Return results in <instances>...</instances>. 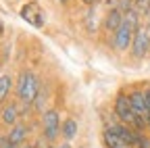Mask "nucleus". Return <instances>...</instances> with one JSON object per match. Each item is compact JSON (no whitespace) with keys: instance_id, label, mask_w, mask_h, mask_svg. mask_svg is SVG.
<instances>
[{"instance_id":"14","label":"nucleus","mask_w":150,"mask_h":148,"mask_svg":"<svg viewBox=\"0 0 150 148\" xmlns=\"http://www.w3.org/2000/svg\"><path fill=\"white\" fill-rule=\"evenodd\" d=\"M144 94H146V104H148V117H150V88L144 90Z\"/></svg>"},{"instance_id":"16","label":"nucleus","mask_w":150,"mask_h":148,"mask_svg":"<svg viewBox=\"0 0 150 148\" xmlns=\"http://www.w3.org/2000/svg\"><path fill=\"white\" fill-rule=\"evenodd\" d=\"M146 29H148V33H150V17H148V23H146Z\"/></svg>"},{"instance_id":"23","label":"nucleus","mask_w":150,"mask_h":148,"mask_svg":"<svg viewBox=\"0 0 150 148\" xmlns=\"http://www.w3.org/2000/svg\"><path fill=\"white\" fill-rule=\"evenodd\" d=\"M0 110H2V108H0Z\"/></svg>"},{"instance_id":"12","label":"nucleus","mask_w":150,"mask_h":148,"mask_svg":"<svg viewBox=\"0 0 150 148\" xmlns=\"http://www.w3.org/2000/svg\"><path fill=\"white\" fill-rule=\"evenodd\" d=\"M11 86H13V79L11 75H0V104H2L11 92Z\"/></svg>"},{"instance_id":"17","label":"nucleus","mask_w":150,"mask_h":148,"mask_svg":"<svg viewBox=\"0 0 150 148\" xmlns=\"http://www.w3.org/2000/svg\"><path fill=\"white\" fill-rule=\"evenodd\" d=\"M56 148H69V144H61V146H56Z\"/></svg>"},{"instance_id":"13","label":"nucleus","mask_w":150,"mask_h":148,"mask_svg":"<svg viewBox=\"0 0 150 148\" xmlns=\"http://www.w3.org/2000/svg\"><path fill=\"white\" fill-rule=\"evenodd\" d=\"M134 11L140 17H150V0H134Z\"/></svg>"},{"instance_id":"18","label":"nucleus","mask_w":150,"mask_h":148,"mask_svg":"<svg viewBox=\"0 0 150 148\" xmlns=\"http://www.w3.org/2000/svg\"><path fill=\"white\" fill-rule=\"evenodd\" d=\"M0 148H17V146H11V144H8V146H0Z\"/></svg>"},{"instance_id":"22","label":"nucleus","mask_w":150,"mask_h":148,"mask_svg":"<svg viewBox=\"0 0 150 148\" xmlns=\"http://www.w3.org/2000/svg\"><path fill=\"white\" fill-rule=\"evenodd\" d=\"M56 2H67V0H56Z\"/></svg>"},{"instance_id":"5","label":"nucleus","mask_w":150,"mask_h":148,"mask_svg":"<svg viewBox=\"0 0 150 148\" xmlns=\"http://www.w3.org/2000/svg\"><path fill=\"white\" fill-rule=\"evenodd\" d=\"M129 102H131V108H134V113L142 119H148V104H146V94L144 90H134L127 94Z\"/></svg>"},{"instance_id":"9","label":"nucleus","mask_w":150,"mask_h":148,"mask_svg":"<svg viewBox=\"0 0 150 148\" xmlns=\"http://www.w3.org/2000/svg\"><path fill=\"white\" fill-rule=\"evenodd\" d=\"M121 25H123V13H121L119 8L108 11V13H106V17H104V29L115 33Z\"/></svg>"},{"instance_id":"20","label":"nucleus","mask_w":150,"mask_h":148,"mask_svg":"<svg viewBox=\"0 0 150 148\" xmlns=\"http://www.w3.org/2000/svg\"><path fill=\"white\" fill-rule=\"evenodd\" d=\"M146 121H148V129H150V117H148V119H146Z\"/></svg>"},{"instance_id":"6","label":"nucleus","mask_w":150,"mask_h":148,"mask_svg":"<svg viewBox=\"0 0 150 148\" xmlns=\"http://www.w3.org/2000/svg\"><path fill=\"white\" fill-rule=\"evenodd\" d=\"M21 17L25 21H29L31 25H35V27H42L44 25V13H42V8H40L38 2H27L21 8Z\"/></svg>"},{"instance_id":"15","label":"nucleus","mask_w":150,"mask_h":148,"mask_svg":"<svg viewBox=\"0 0 150 148\" xmlns=\"http://www.w3.org/2000/svg\"><path fill=\"white\" fill-rule=\"evenodd\" d=\"M81 2H86V4H94L96 0H81Z\"/></svg>"},{"instance_id":"19","label":"nucleus","mask_w":150,"mask_h":148,"mask_svg":"<svg viewBox=\"0 0 150 148\" xmlns=\"http://www.w3.org/2000/svg\"><path fill=\"white\" fill-rule=\"evenodd\" d=\"M2 31H4V29H2V23H0V35H2Z\"/></svg>"},{"instance_id":"8","label":"nucleus","mask_w":150,"mask_h":148,"mask_svg":"<svg viewBox=\"0 0 150 148\" xmlns=\"http://www.w3.org/2000/svg\"><path fill=\"white\" fill-rule=\"evenodd\" d=\"M27 134H29V127H27V125H23V123H17L15 127H11V132L6 134L8 144H11V146H21V144L25 142Z\"/></svg>"},{"instance_id":"2","label":"nucleus","mask_w":150,"mask_h":148,"mask_svg":"<svg viewBox=\"0 0 150 148\" xmlns=\"http://www.w3.org/2000/svg\"><path fill=\"white\" fill-rule=\"evenodd\" d=\"M115 115H117V119H119L121 123H125L127 127L136 129V132H142L144 127H148V121L142 119V117H138V115L134 113L131 102H129V98H127L125 94H119V96L115 98Z\"/></svg>"},{"instance_id":"3","label":"nucleus","mask_w":150,"mask_h":148,"mask_svg":"<svg viewBox=\"0 0 150 148\" xmlns=\"http://www.w3.org/2000/svg\"><path fill=\"white\" fill-rule=\"evenodd\" d=\"M61 115L56 108H50V110H44L42 113V132H44V140L46 142H54L56 136L61 134Z\"/></svg>"},{"instance_id":"10","label":"nucleus","mask_w":150,"mask_h":148,"mask_svg":"<svg viewBox=\"0 0 150 148\" xmlns=\"http://www.w3.org/2000/svg\"><path fill=\"white\" fill-rule=\"evenodd\" d=\"M102 138H104V144H106L108 148H127V146H125V142H123L115 132H112L110 127H106V129H104Z\"/></svg>"},{"instance_id":"4","label":"nucleus","mask_w":150,"mask_h":148,"mask_svg":"<svg viewBox=\"0 0 150 148\" xmlns=\"http://www.w3.org/2000/svg\"><path fill=\"white\" fill-rule=\"evenodd\" d=\"M150 50V33L146 27H140L134 35V42H131V54L136 59H144Z\"/></svg>"},{"instance_id":"11","label":"nucleus","mask_w":150,"mask_h":148,"mask_svg":"<svg viewBox=\"0 0 150 148\" xmlns=\"http://www.w3.org/2000/svg\"><path fill=\"white\" fill-rule=\"evenodd\" d=\"M77 129H79V127H77V121L69 117V119H65V121H63L61 134H63V138H65V140L69 142V140H73L75 136H77Z\"/></svg>"},{"instance_id":"21","label":"nucleus","mask_w":150,"mask_h":148,"mask_svg":"<svg viewBox=\"0 0 150 148\" xmlns=\"http://www.w3.org/2000/svg\"><path fill=\"white\" fill-rule=\"evenodd\" d=\"M21 148H33V146H21Z\"/></svg>"},{"instance_id":"1","label":"nucleus","mask_w":150,"mask_h":148,"mask_svg":"<svg viewBox=\"0 0 150 148\" xmlns=\"http://www.w3.org/2000/svg\"><path fill=\"white\" fill-rule=\"evenodd\" d=\"M38 94H40V81L31 71H21L17 77V98L23 102V110H27L31 106V102H35Z\"/></svg>"},{"instance_id":"7","label":"nucleus","mask_w":150,"mask_h":148,"mask_svg":"<svg viewBox=\"0 0 150 148\" xmlns=\"http://www.w3.org/2000/svg\"><path fill=\"white\" fill-rule=\"evenodd\" d=\"M19 115H21L19 104L17 102H8V104L2 106V110H0V121H2L4 125H8V127H15L17 121H19Z\"/></svg>"}]
</instances>
